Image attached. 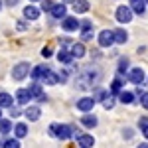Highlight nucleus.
Segmentation results:
<instances>
[{
  "label": "nucleus",
  "instance_id": "f257e3e1",
  "mask_svg": "<svg viewBox=\"0 0 148 148\" xmlns=\"http://www.w3.org/2000/svg\"><path fill=\"white\" fill-rule=\"evenodd\" d=\"M49 134L61 138V140H67V138L73 136L71 134V126H67V125H51L49 126Z\"/></svg>",
  "mask_w": 148,
  "mask_h": 148
},
{
  "label": "nucleus",
  "instance_id": "f03ea898",
  "mask_svg": "<svg viewBox=\"0 0 148 148\" xmlns=\"http://www.w3.org/2000/svg\"><path fill=\"white\" fill-rule=\"evenodd\" d=\"M30 73V65L28 63H18L16 67L12 69V77L16 81H22V79H26V75Z\"/></svg>",
  "mask_w": 148,
  "mask_h": 148
},
{
  "label": "nucleus",
  "instance_id": "7ed1b4c3",
  "mask_svg": "<svg viewBox=\"0 0 148 148\" xmlns=\"http://www.w3.org/2000/svg\"><path fill=\"white\" fill-rule=\"evenodd\" d=\"M116 20L121 24H128L132 20V10H130L128 6H119V8H116Z\"/></svg>",
  "mask_w": 148,
  "mask_h": 148
},
{
  "label": "nucleus",
  "instance_id": "20e7f679",
  "mask_svg": "<svg viewBox=\"0 0 148 148\" xmlns=\"http://www.w3.org/2000/svg\"><path fill=\"white\" fill-rule=\"evenodd\" d=\"M49 14L53 16V18H57V20H63L65 16H67V6L61 2V4H53L51 6V10H49Z\"/></svg>",
  "mask_w": 148,
  "mask_h": 148
},
{
  "label": "nucleus",
  "instance_id": "39448f33",
  "mask_svg": "<svg viewBox=\"0 0 148 148\" xmlns=\"http://www.w3.org/2000/svg\"><path fill=\"white\" fill-rule=\"evenodd\" d=\"M114 40H113V32L111 30H103L101 34H99V46L101 47H109L113 46Z\"/></svg>",
  "mask_w": 148,
  "mask_h": 148
},
{
  "label": "nucleus",
  "instance_id": "423d86ee",
  "mask_svg": "<svg viewBox=\"0 0 148 148\" xmlns=\"http://www.w3.org/2000/svg\"><path fill=\"white\" fill-rule=\"evenodd\" d=\"M93 107H95V99H93V97H83V99H79V101H77V109H79V111H83V113L93 111Z\"/></svg>",
  "mask_w": 148,
  "mask_h": 148
},
{
  "label": "nucleus",
  "instance_id": "0eeeda50",
  "mask_svg": "<svg viewBox=\"0 0 148 148\" xmlns=\"http://www.w3.org/2000/svg\"><path fill=\"white\" fill-rule=\"evenodd\" d=\"M61 28L65 30V32H75L77 28H79V22H77V18H73V16H65L63 20H61Z\"/></svg>",
  "mask_w": 148,
  "mask_h": 148
},
{
  "label": "nucleus",
  "instance_id": "6e6552de",
  "mask_svg": "<svg viewBox=\"0 0 148 148\" xmlns=\"http://www.w3.org/2000/svg\"><path fill=\"white\" fill-rule=\"evenodd\" d=\"M128 81H132L134 85H140V83L144 81V71H142L140 67L130 69V73H128Z\"/></svg>",
  "mask_w": 148,
  "mask_h": 148
},
{
  "label": "nucleus",
  "instance_id": "1a4fd4ad",
  "mask_svg": "<svg viewBox=\"0 0 148 148\" xmlns=\"http://www.w3.org/2000/svg\"><path fill=\"white\" fill-rule=\"evenodd\" d=\"M24 18H26V20H38V18H40V8L28 4V6L24 8Z\"/></svg>",
  "mask_w": 148,
  "mask_h": 148
},
{
  "label": "nucleus",
  "instance_id": "9d476101",
  "mask_svg": "<svg viewBox=\"0 0 148 148\" xmlns=\"http://www.w3.org/2000/svg\"><path fill=\"white\" fill-rule=\"evenodd\" d=\"M77 142H79L81 148H91L93 144H95V138H93L91 134H79V136H77Z\"/></svg>",
  "mask_w": 148,
  "mask_h": 148
},
{
  "label": "nucleus",
  "instance_id": "9b49d317",
  "mask_svg": "<svg viewBox=\"0 0 148 148\" xmlns=\"http://www.w3.org/2000/svg\"><path fill=\"white\" fill-rule=\"evenodd\" d=\"M30 93H28V89H18L16 91V101H18V105H28L30 103Z\"/></svg>",
  "mask_w": 148,
  "mask_h": 148
},
{
  "label": "nucleus",
  "instance_id": "f8f14e48",
  "mask_svg": "<svg viewBox=\"0 0 148 148\" xmlns=\"http://www.w3.org/2000/svg\"><path fill=\"white\" fill-rule=\"evenodd\" d=\"M24 114H26L28 121H38L40 114H42V111H40V107H28V109L24 111Z\"/></svg>",
  "mask_w": 148,
  "mask_h": 148
},
{
  "label": "nucleus",
  "instance_id": "ddd939ff",
  "mask_svg": "<svg viewBox=\"0 0 148 148\" xmlns=\"http://www.w3.org/2000/svg\"><path fill=\"white\" fill-rule=\"evenodd\" d=\"M132 12H136V14H144L146 10V4H144V0H130V6H128Z\"/></svg>",
  "mask_w": 148,
  "mask_h": 148
},
{
  "label": "nucleus",
  "instance_id": "4468645a",
  "mask_svg": "<svg viewBox=\"0 0 148 148\" xmlns=\"http://www.w3.org/2000/svg\"><path fill=\"white\" fill-rule=\"evenodd\" d=\"M69 53H71V57H77V59H79V57L85 56V46H83L81 42H77V44L71 46V51H69Z\"/></svg>",
  "mask_w": 148,
  "mask_h": 148
},
{
  "label": "nucleus",
  "instance_id": "2eb2a0df",
  "mask_svg": "<svg viewBox=\"0 0 148 148\" xmlns=\"http://www.w3.org/2000/svg\"><path fill=\"white\" fill-rule=\"evenodd\" d=\"M42 81H44L46 85H56V83H59V79H57V73H56V71H49V69L44 73Z\"/></svg>",
  "mask_w": 148,
  "mask_h": 148
},
{
  "label": "nucleus",
  "instance_id": "dca6fc26",
  "mask_svg": "<svg viewBox=\"0 0 148 148\" xmlns=\"http://www.w3.org/2000/svg\"><path fill=\"white\" fill-rule=\"evenodd\" d=\"M113 40H114V44H125L126 40H128V34H126L123 28H119V30L113 32Z\"/></svg>",
  "mask_w": 148,
  "mask_h": 148
},
{
  "label": "nucleus",
  "instance_id": "f3484780",
  "mask_svg": "<svg viewBox=\"0 0 148 148\" xmlns=\"http://www.w3.org/2000/svg\"><path fill=\"white\" fill-rule=\"evenodd\" d=\"M73 10L77 12V14H85V12L89 10V2L87 0H75L73 2Z\"/></svg>",
  "mask_w": 148,
  "mask_h": 148
},
{
  "label": "nucleus",
  "instance_id": "a211bd4d",
  "mask_svg": "<svg viewBox=\"0 0 148 148\" xmlns=\"http://www.w3.org/2000/svg\"><path fill=\"white\" fill-rule=\"evenodd\" d=\"M81 125L87 126V128H93V126H97V116L95 114H83V119H81Z\"/></svg>",
  "mask_w": 148,
  "mask_h": 148
},
{
  "label": "nucleus",
  "instance_id": "6ab92c4d",
  "mask_svg": "<svg viewBox=\"0 0 148 148\" xmlns=\"http://www.w3.org/2000/svg\"><path fill=\"white\" fill-rule=\"evenodd\" d=\"M46 71H47V67L44 65V63H40V65H36V67L30 71V75L38 81V79H42V77H44V73H46Z\"/></svg>",
  "mask_w": 148,
  "mask_h": 148
},
{
  "label": "nucleus",
  "instance_id": "aec40b11",
  "mask_svg": "<svg viewBox=\"0 0 148 148\" xmlns=\"http://www.w3.org/2000/svg\"><path fill=\"white\" fill-rule=\"evenodd\" d=\"M12 105H14V99H12V95H8V93H0V109H2V107L10 109Z\"/></svg>",
  "mask_w": 148,
  "mask_h": 148
},
{
  "label": "nucleus",
  "instance_id": "412c9836",
  "mask_svg": "<svg viewBox=\"0 0 148 148\" xmlns=\"http://www.w3.org/2000/svg\"><path fill=\"white\" fill-rule=\"evenodd\" d=\"M123 89H125V81L121 79V77H116V79L111 83V93H113V95H116V93H121Z\"/></svg>",
  "mask_w": 148,
  "mask_h": 148
},
{
  "label": "nucleus",
  "instance_id": "4be33fe9",
  "mask_svg": "<svg viewBox=\"0 0 148 148\" xmlns=\"http://www.w3.org/2000/svg\"><path fill=\"white\" fill-rule=\"evenodd\" d=\"M14 134H16V138H24L28 134V126L24 125V123H18V125L14 126Z\"/></svg>",
  "mask_w": 148,
  "mask_h": 148
},
{
  "label": "nucleus",
  "instance_id": "5701e85b",
  "mask_svg": "<svg viewBox=\"0 0 148 148\" xmlns=\"http://www.w3.org/2000/svg\"><path fill=\"white\" fill-rule=\"evenodd\" d=\"M28 93H30V97H38V99L44 95V93H42V85H40V83L30 85V87H28Z\"/></svg>",
  "mask_w": 148,
  "mask_h": 148
},
{
  "label": "nucleus",
  "instance_id": "b1692460",
  "mask_svg": "<svg viewBox=\"0 0 148 148\" xmlns=\"http://www.w3.org/2000/svg\"><path fill=\"white\" fill-rule=\"evenodd\" d=\"M119 99H121V103H132L134 101V95L130 91H125V89H123V91L119 93Z\"/></svg>",
  "mask_w": 148,
  "mask_h": 148
},
{
  "label": "nucleus",
  "instance_id": "393cba45",
  "mask_svg": "<svg viewBox=\"0 0 148 148\" xmlns=\"http://www.w3.org/2000/svg\"><path fill=\"white\" fill-rule=\"evenodd\" d=\"M10 130H12V123L6 121V119H0V132L2 134H8Z\"/></svg>",
  "mask_w": 148,
  "mask_h": 148
},
{
  "label": "nucleus",
  "instance_id": "a878e982",
  "mask_svg": "<svg viewBox=\"0 0 148 148\" xmlns=\"http://www.w3.org/2000/svg\"><path fill=\"white\" fill-rule=\"evenodd\" d=\"M57 59H59L61 63H71V59H73V57H71V53H69V51L61 49V51L57 53Z\"/></svg>",
  "mask_w": 148,
  "mask_h": 148
},
{
  "label": "nucleus",
  "instance_id": "bb28decb",
  "mask_svg": "<svg viewBox=\"0 0 148 148\" xmlns=\"http://www.w3.org/2000/svg\"><path fill=\"white\" fill-rule=\"evenodd\" d=\"M4 148H20V142H18V138H8V140L4 142Z\"/></svg>",
  "mask_w": 148,
  "mask_h": 148
},
{
  "label": "nucleus",
  "instance_id": "cd10ccee",
  "mask_svg": "<svg viewBox=\"0 0 148 148\" xmlns=\"http://www.w3.org/2000/svg\"><path fill=\"white\" fill-rule=\"evenodd\" d=\"M51 6H53L51 0H42V10H44V12H49V10H51Z\"/></svg>",
  "mask_w": 148,
  "mask_h": 148
},
{
  "label": "nucleus",
  "instance_id": "c85d7f7f",
  "mask_svg": "<svg viewBox=\"0 0 148 148\" xmlns=\"http://www.w3.org/2000/svg\"><path fill=\"white\" fill-rule=\"evenodd\" d=\"M103 107H105V109H113V107H114V99H113V97L103 99Z\"/></svg>",
  "mask_w": 148,
  "mask_h": 148
},
{
  "label": "nucleus",
  "instance_id": "c756f323",
  "mask_svg": "<svg viewBox=\"0 0 148 148\" xmlns=\"http://www.w3.org/2000/svg\"><path fill=\"white\" fill-rule=\"evenodd\" d=\"M79 28L85 32V30H93V24L89 22V20H83V22H79Z\"/></svg>",
  "mask_w": 148,
  "mask_h": 148
},
{
  "label": "nucleus",
  "instance_id": "7c9ffc66",
  "mask_svg": "<svg viewBox=\"0 0 148 148\" xmlns=\"http://www.w3.org/2000/svg\"><path fill=\"white\" fill-rule=\"evenodd\" d=\"M140 105H142L144 109H148V93H142V95H140Z\"/></svg>",
  "mask_w": 148,
  "mask_h": 148
},
{
  "label": "nucleus",
  "instance_id": "2f4dec72",
  "mask_svg": "<svg viewBox=\"0 0 148 148\" xmlns=\"http://www.w3.org/2000/svg\"><path fill=\"white\" fill-rule=\"evenodd\" d=\"M57 79H59V83H65L67 81V71H59L57 73Z\"/></svg>",
  "mask_w": 148,
  "mask_h": 148
},
{
  "label": "nucleus",
  "instance_id": "473e14b6",
  "mask_svg": "<svg viewBox=\"0 0 148 148\" xmlns=\"http://www.w3.org/2000/svg\"><path fill=\"white\" fill-rule=\"evenodd\" d=\"M93 38V30H85L83 32V42H87V40H91Z\"/></svg>",
  "mask_w": 148,
  "mask_h": 148
},
{
  "label": "nucleus",
  "instance_id": "72a5a7b5",
  "mask_svg": "<svg viewBox=\"0 0 148 148\" xmlns=\"http://www.w3.org/2000/svg\"><path fill=\"white\" fill-rule=\"evenodd\" d=\"M128 67V59H121V63H119V71H125Z\"/></svg>",
  "mask_w": 148,
  "mask_h": 148
},
{
  "label": "nucleus",
  "instance_id": "f704fd0d",
  "mask_svg": "<svg viewBox=\"0 0 148 148\" xmlns=\"http://www.w3.org/2000/svg\"><path fill=\"white\" fill-rule=\"evenodd\" d=\"M42 56H44V57L51 56V47H44V49H42Z\"/></svg>",
  "mask_w": 148,
  "mask_h": 148
},
{
  "label": "nucleus",
  "instance_id": "c9c22d12",
  "mask_svg": "<svg viewBox=\"0 0 148 148\" xmlns=\"http://www.w3.org/2000/svg\"><path fill=\"white\" fill-rule=\"evenodd\" d=\"M138 125H140V128H144V126L148 125V116H142V119H140V123H138Z\"/></svg>",
  "mask_w": 148,
  "mask_h": 148
},
{
  "label": "nucleus",
  "instance_id": "e433bc0d",
  "mask_svg": "<svg viewBox=\"0 0 148 148\" xmlns=\"http://www.w3.org/2000/svg\"><path fill=\"white\" fill-rule=\"evenodd\" d=\"M10 113H12V116H18V114H20V111H18V109H12V107H10Z\"/></svg>",
  "mask_w": 148,
  "mask_h": 148
},
{
  "label": "nucleus",
  "instance_id": "4c0bfd02",
  "mask_svg": "<svg viewBox=\"0 0 148 148\" xmlns=\"http://www.w3.org/2000/svg\"><path fill=\"white\" fill-rule=\"evenodd\" d=\"M28 26H26V22H18V30H26Z\"/></svg>",
  "mask_w": 148,
  "mask_h": 148
},
{
  "label": "nucleus",
  "instance_id": "58836bf2",
  "mask_svg": "<svg viewBox=\"0 0 148 148\" xmlns=\"http://www.w3.org/2000/svg\"><path fill=\"white\" fill-rule=\"evenodd\" d=\"M142 134H144V136H146V138H148V125H146V126H144V128H142Z\"/></svg>",
  "mask_w": 148,
  "mask_h": 148
},
{
  "label": "nucleus",
  "instance_id": "ea45409f",
  "mask_svg": "<svg viewBox=\"0 0 148 148\" xmlns=\"http://www.w3.org/2000/svg\"><path fill=\"white\" fill-rule=\"evenodd\" d=\"M8 4H10V6H16V4H18V0H8Z\"/></svg>",
  "mask_w": 148,
  "mask_h": 148
},
{
  "label": "nucleus",
  "instance_id": "a19ab883",
  "mask_svg": "<svg viewBox=\"0 0 148 148\" xmlns=\"http://www.w3.org/2000/svg\"><path fill=\"white\" fill-rule=\"evenodd\" d=\"M75 0H63V4H73Z\"/></svg>",
  "mask_w": 148,
  "mask_h": 148
},
{
  "label": "nucleus",
  "instance_id": "79ce46f5",
  "mask_svg": "<svg viewBox=\"0 0 148 148\" xmlns=\"http://www.w3.org/2000/svg\"><path fill=\"white\" fill-rule=\"evenodd\" d=\"M138 148H148V144L144 142V144H138Z\"/></svg>",
  "mask_w": 148,
  "mask_h": 148
},
{
  "label": "nucleus",
  "instance_id": "37998d69",
  "mask_svg": "<svg viewBox=\"0 0 148 148\" xmlns=\"http://www.w3.org/2000/svg\"><path fill=\"white\" fill-rule=\"evenodd\" d=\"M0 119H2V109H0Z\"/></svg>",
  "mask_w": 148,
  "mask_h": 148
},
{
  "label": "nucleus",
  "instance_id": "c03bdc74",
  "mask_svg": "<svg viewBox=\"0 0 148 148\" xmlns=\"http://www.w3.org/2000/svg\"><path fill=\"white\" fill-rule=\"evenodd\" d=\"M0 8H2V0H0Z\"/></svg>",
  "mask_w": 148,
  "mask_h": 148
},
{
  "label": "nucleus",
  "instance_id": "a18cd8bd",
  "mask_svg": "<svg viewBox=\"0 0 148 148\" xmlns=\"http://www.w3.org/2000/svg\"><path fill=\"white\" fill-rule=\"evenodd\" d=\"M30 2H38V0H30Z\"/></svg>",
  "mask_w": 148,
  "mask_h": 148
},
{
  "label": "nucleus",
  "instance_id": "49530a36",
  "mask_svg": "<svg viewBox=\"0 0 148 148\" xmlns=\"http://www.w3.org/2000/svg\"><path fill=\"white\" fill-rule=\"evenodd\" d=\"M144 4H148V0H144Z\"/></svg>",
  "mask_w": 148,
  "mask_h": 148
}]
</instances>
